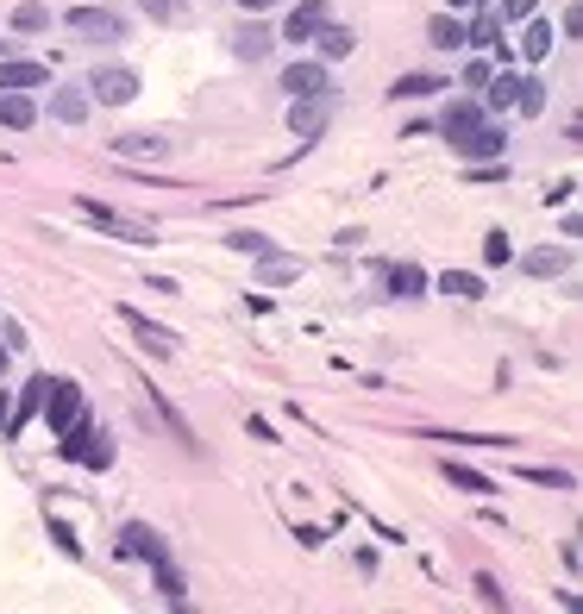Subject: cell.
<instances>
[{
	"mask_svg": "<svg viewBox=\"0 0 583 614\" xmlns=\"http://www.w3.org/2000/svg\"><path fill=\"white\" fill-rule=\"evenodd\" d=\"M464 7H477V0H446V13H464Z\"/></svg>",
	"mask_w": 583,
	"mask_h": 614,
	"instance_id": "45",
	"label": "cell"
},
{
	"mask_svg": "<svg viewBox=\"0 0 583 614\" xmlns=\"http://www.w3.org/2000/svg\"><path fill=\"white\" fill-rule=\"evenodd\" d=\"M521 477H527V483H540V489H577L571 470H546V464H527Z\"/></svg>",
	"mask_w": 583,
	"mask_h": 614,
	"instance_id": "33",
	"label": "cell"
},
{
	"mask_svg": "<svg viewBox=\"0 0 583 614\" xmlns=\"http://www.w3.org/2000/svg\"><path fill=\"white\" fill-rule=\"evenodd\" d=\"M120 320H126L132 333H138V345H145V351H157V358H176V333H170V326L145 320V314H138V307H120Z\"/></svg>",
	"mask_w": 583,
	"mask_h": 614,
	"instance_id": "11",
	"label": "cell"
},
{
	"mask_svg": "<svg viewBox=\"0 0 583 614\" xmlns=\"http://www.w3.org/2000/svg\"><path fill=\"white\" fill-rule=\"evenodd\" d=\"M314 44H320V63H339V57H352V51H358V32H352V26H339V19H326V26L314 32Z\"/></svg>",
	"mask_w": 583,
	"mask_h": 614,
	"instance_id": "16",
	"label": "cell"
},
{
	"mask_svg": "<svg viewBox=\"0 0 583 614\" xmlns=\"http://www.w3.org/2000/svg\"><path fill=\"white\" fill-rule=\"evenodd\" d=\"M452 151H458L464 163H483V157H502V151H508V132L483 120V126H471V132H464V138H452Z\"/></svg>",
	"mask_w": 583,
	"mask_h": 614,
	"instance_id": "7",
	"label": "cell"
},
{
	"mask_svg": "<svg viewBox=\"0 0 583 614\" xmlns=\"http://www.w3.org/2000/svg\"><path fill=\"white\" fill-rule=\"evenodd\" d=\"M38 414H44V427H51V439H57V433H69V427L82 420V383H69V376H57V383H44Z\"/></svg>",
	"mask_w": 583,
	"mask_h": 614,
	"instance_id": "3",
	"label": "cell"
},
{
	"mask_svg": "<svg viewBox=\"0 0 583 614\" xmlns=\"http://www.w3.org/2000/svg\"><path fill=\"white\" fill-rule=\"evenodd\" d=\"M521 57L527 63H540V57H552V19H540V13H533V19H521Z\"/></svg>",
	"mask_w": 583,
	"mask_h": 614,
	"instance_id": "21",
	"label": "cell"
},
{
	"mask_svg": "<svg viewBox=\"0 0 583 614\" xmlns=\"http://www.w3.org/2000/svg\"><path fill=\"white\" fill-rule=\"evenodd\" d=\"M389 295H395V301L427 295V270H421V264H389Z\"/></svg>",
	"mask_w": 583,
	"mask_h": 614,
	"instance_id": "22",
	"label": "cell"
},
{
	"mask_svg": "<svg viewBox=\"0 0 583 614\" xmlns=\"http://www.w3.org/2000/svg\"><path fill=\"white\" fill-rule=\"evenodd\" d=\"M515 113H527V120H540V113H546V82H540V76H521V88H515Z\"/></svg>",
	"mask_w": 583,
	"mask_h": 614,
	"instance_id": "29",
	"label": "cell"
},
{
	"mask_svg": "<svg viewBox=\"0 0 583 614\" xmlns=\"http://www.w3.org/2000/svg\"><path fill=\"white\" fill-rule=\"evenodd\" d=\"M170 151V138H157V132H126V138H113V157H163Z\"/></svg>",
	"mask_w": 583,
	"mask_h": 614,
	"instance_id": "23",
	"label": "cell"
},
{
	"mask_svg": "<svg viewBox=\"0 0 583 614\" xmlns=\"http://www.w3.org/2000/svg\"><path fill=\"white\" fill-rule=\"evenodd\" d=\"M69 32H82L88 44L126 38V26H120V13H113V7H76V13H69Z\"/></svg>",
	"mask_w": 583,
	"mask_h": 614,
	"instance_id": "6",
	"label": "cell"
},
{
	"mask_svg": "<svg viewBox=\"0 0 583 614\" xmlns=\"http://www.w3.org/2000/svg\"><path fill=\"white\" fill-rule=\"evenodd\" d=\"M57 452H63L69 464H88V470H107V464H113V445H107V433L88 427V414H82L69 433H57Z\"/></svg>",
	"mask_w": 583,
	"mask_h": 614,
	"instance_id": "2",
	"label": "cell"
},
{
	"mask_svg": "<svg viewBox=\"0 0 583 614\" xmlns=\"http://www.w3.org/2000/svg\"><path fill=\"white\" fill-rule=\"evenodd\" d=\"M333 88H326V94H301V101H289V132L301 138V145H314V138L326 132V120H333Z\"/></svg>",
	"mask_w": 583,
	"mask_h": 614,
	"instance_id": "4",
	"label": "cell"
},
{
	"mask_svg": "<svg viewBox=\"0 0 583 614\" xmlns=\"http://www.w3.org/2000/svg\"><path fill=\"white\" fill-rule=\"evenodd\" d=\"M138 7H145L151 19H170V13H176V7H170V0H138Z\"/></svg>",
	"mask_w": 583,
	"mask_h": 614,
	"instance_id": "41",
	"label": "cell"
},
{
	"mask_svg": "<svg viewBox=\"0 0 583 614\" xmlns=\"http://www.w3.org/2000/svg\"><path fill=\"white\" fill-rule=\"evenodd\" d=\"M51 539L63 546V558H82V546H76V533H69V527H57V521H51Z\"/></svg>",
	"mask_w": 583,
	"mask_h": 614,
	"instance_id": "39",
	"label": "cell"
},
{
	"mask_svg": "<svg viewBox=\"0 0 583 614\" xmlns=\"http://www.w3.org/2000/svg\"><path fill=\"white\" fill-rule=\"evenodd\" d=\"M120 558H145V564H157V558H170V546H163V533H151V527H120Z\"/></svg>",
	"mask_w": 583,
	"mask_h": 614,
	"instance_id": "13",
	"label": "cell"
},
{
	"mask_svg": "<svg viewBox=\"0 0 583 614\" xmlns=\"http://www.w3.org/2000/svg\"><path fill=\"white\" fill-rule=\"evenodd\" d=\"M239 7H245V13H264V7H276V0H239Z\"/></svg>",
	"mask_w": 583,
	"mask_h": 614,
	"instance_id": "43",
	"label": "cell"
},
{
	"mask_svg": "<svg viewBox=\"0 0 583 614\" xmlns=\"http://www.w3.org/2000/svg\"><path fill=\"white\" fill-rule=\"evenodd\" d=\"M226 245L239 251V257H270V251H276L270 232H251V226H245V232H226Z\"/></svg>",
	"mask_w": 583,
	"mask_h": 614,
	"instance_id": "31",
	"label": "cell"
},
{
	"mask_svg": "<svg viewBox=\"0 0 583 614\" xmlns=\"http://www.w3.org/2000/svg\"><path fill=\"white\" fill-rule=\"evenodd\" d=\"M446 483H452V489H464V495H477V502H489V495H496V483H489L483 470L458 464V458H446Z\"/></svg>",
	"mask_w": 583,
	"mask_h": 614,
	"instance_id": "20",
	"label": "cell"
},
{
	"mask_svg": "<svg viewBox=\"0 0 583 614\" xmlns=\"http://www.w3.org/2000/svg\"><path fill=\"white\" fill-rule=\"evenodd\" d=\"M439 88H452V82H439V76H395L389 82L395 101H427V94H439Z\"/></svg>",
	"mask_w": 583,
	"mask_h": 614,
	"instance_id": "27",
	"label": "cell"
},
{
	"mask_svg": "<svg viewBox=\"0 0 583 614\" xmlns=\"http://www.w3.org/2000/svg\"><path fill=\"white\" fill-rule=\"evenodd\" d=\"M51 69L32 63V57H0V88H44Z\"/></svg>",
	"mask_w": 583,
	"mask_h": 614,
	"instance_id": "17",
	"label": "cell"
},
{
	"mask_svg": "<svg viewBox=\"0 0 583 614\" xmlns=\"http://www.w3.org/2000/svg\"><path fill=\"white\" fill-rule=\"evenodd\" d=\"M427 44H433V51H464V19L458 13H439L433 26H427Z\"/></svg>",
	"mask_w": 583,
	"mask_h": 614,
	"instance_id": "24",
	"label": "cell"
},
{
	"mask_svg": "<svg viewBox=\"0 0 583 614\" xmlns=\"http://www.w3.org/2000/svg\"><path fill=\"white\" fill-rule=\"evenodd\" d=\"M508 257H515V245H508V232L496 226V232H489V239H483V264L496 270V264H508Z\"/></svg>",
	"mask_w": 583,
	"mask_h": 614,
	"instance_id": "34",
	"label": "cell"
},
{
	"mask_svg": "<svg viewBox=\"0 0 583 614\" xmlns=\"http://www.w3.org/2000/svg\"><path fill=\"white\" fill-rule=\"evenodd\" d=\"M521 264H527V276H558V270H571V251L565 245H546V251H527Z\"/></svg>",
	"mask_w": 583,
	"mask_h": 614,
	"instance_id": "26",
	"label": "cell"
},
{
	"mask_svg": "<svg viewBox=\"0 0 583 614\" xmlns=\"http://www.w3.org/2000/svg\"><path fill=\"white\" fill-rule=\"evenodd\" d=\"M44 383H51V376H32V383H26V395H19L13 408H7V439H19V433L32 427V414H38V401H44Z\"/></svg>",
	"mask_w": 583,
	"mask_h": 614,
	"instance_id": "18",
	"label": "cell"
},
{
	"mask_svg": "<svg viewBox=\"0 0 583 614\" xmlns=\"http://www.w3.org/2000/svg\"><path fill=\"white\" fill-rule=\"evenodd\" d=\"M0 126H7V132L38 126V101H32V88H0Z\"/></svg>",
	"mask_w": 583,
	"mask_h": 614,
	"instance_id": "12",
	"label": "cell"
},
{
	"mask_svg": "<svg viewBox=\"0 0 583 614\" xmlns=\"http://www.w3.org/2000/svg\"><path fill=\"white\" fill-rule=\"evenodd\" d=\"M245 433H251V439H264V445H283V439H276V427H270V420H258V414L245 420Z\"/></svg>",
	"mask_w": 583,
	"mask_h": 614,
	"instance_id": "38",
	"label": "cell"
},
{
	"mask_svg": "<svg viewBox=\"0 0 583 614\" xmlns=\"http://www.w3.org/2000/svg\"><path fill=\"white\" fill-rule=\"evenodd\" d=\"M76 214H82L88 226L113 232V239H126V245H157V226H145V220H126V214H113V207H107V201H95V195H76Z\"/></svg>",
	"mask_w": 583,
	"mask_h": 614,
	"instance_id": "1",
	"label": "cell"
},
{
	"mask_svg": "<svg viewBox=\"0 0 583 614\" xmlns=\"http://www.w3.org/2000/svg\"><path fill=\"white\" fill-rule=\"evenodd\" d=\"M464 44H477V51H496V63H508V44H502V19L496 13H477V26H464Z\"/></svg>",
	"mask_w": 583,
	"mask_h": 614,
	"instance_id": "19",
	"label": "cell"
},
{
	"mask_svg": "<svg viewBox=\"0 0 583 614\" xmlns=\"http://www.w3.org/2000/svg\"><path fill=\"white\" fill-rule=\"evenodd\" d=\"M433 289H439V295H458V301H483V295H489V289H483V276H471V270H446V276L433 282Z\"/></svg>",
	"mask_w": 583,
	"mask_h": 614,
	"instance_id": "25",
	"label": "cell"
},
{
	"mask_svg": "<svg viewBox=\"0 0 583 614\" xmlns=\"http://www.w3.org/2000/svg\"><path fill=\"white\" fill-rule=\"evenodd\" d=\"M270 44H276V32L264 26V19H245V26L232 32V51H239L245 63H264V57H270Z\"/></svg>",
	"mask_w": 583,
	"mask_h": 614,
	"instance_id": "14",
	"label": "cell"
},
{
	"mask_svg": "<svg viewBox=\"0 0 583 614\" xmlns=\"http://www.w3.org/2000/svg\"><path fill=\"white\" fill-rule=\"evenodd\" d=\"M295 539H301V546L314 552V546H326V527H295Z\"/></svg>",
	"mask_w": 583,
	"mask_h": 614,
	"instance_id": "40",
	"label": "cell"
},
{
	"mask_svg": "<svg viewBox=\"0 0 583 614\" xmlns=\"http://www.w3.org/2000/svg\"><path fill=\"white\" fill-rule=\"evenodd\" d=\"M88 101H101V107H126V101H138V69H126V63L95 69V76H88Z\"/></svg>",
	"mask_w": 583,
	"mask_h": 614,
	"instance_id": "5",
	"label": "cell"
},
{
	"mask_svg": "<svg viewBox=\"0 0 583 614\" xmlns=\"http://www.w3.org/2000/svg\"><path fill=\"white\" fill-rule=\"evenodd\" d=\"M326 19H333V13H326V0H301V7H289V19H283V32H276V38H289V44H314V32L326 26Z\"/></svg>",
	"mask_w": 583,
	"mask_h": 614,
	"instance_id": "8",
	"label": "cell"
},
{
	"mask_svg": "<svg viewBox=\"0 0 583 614\" xmlns=\"http://www.w3.org/2000/svg\"><path fill=\"white\" fill-rule=\"evenodd\" d=\"M13 32H51V7H44V0H26V7H13Z\"/></svg>",
	"mask_w": 583,
	"mask_h": 614,
	"instance_id": "30",
	"label": "cell"
},
{
	"mask_svg": "<svg viewBox=\"0 0 583 614\" xmlns=\"http://www.w3.org/2000/svg\"><path fill=\"white\" fill-rule=\"evenodd\" d=\"M489 76H496V69H489V63L477 57V63H464V76H458V82H464V88H471V94H477V88H483Z\"/></svg>",
	"mask_w": 583,
	"mask_h": 614,
	"instance_id": "37",
	"label": "cell"
},
{
	"mask_svg": "<svg viewBox=\"0 0 583 614\" xmlns=\"http://www.w3.org/2000/svg\"><path fill=\"white\" fill-rule=\"evenodd\" d=\"M483 120H489V113H483V101L471 94V101H446V113H439V132H446V138H464V132L483 126Z\"/></svg>",
	"mask_w": 583,
	"mask_h": 614,
	"instance_id": "15",
	"label": "cell"
},
{
	"mask_svg": "<svg viewBox=\"0 0 583 614\" xmlns=\"http://www.w3.org/2000/svg\"><path fill=\"white\" fill-rule=\"evenodd\" d=\"M533 13H540V0H502V7H496L502 26H521V19H533Z\"/></svg>",
	"mask_w": 583,
	"mask_h": 614,
	"instance_id": "35",
	"label": "cell"
},
{
	"mask_svg": "<svg viewBox=\"0 0 583 614\" xmlns=\"http://www.w3.org/2000/svg\"><path fill=\"white\" fill-rule=\"evenodd\" d=\"M471 589H477V602H483V608H508V596H502V583L489 577V571H477V583H471Z\"/></svg>",
	"mask_w": 583,
	"mask_h": 614,
	"instance_id": "36",
	"label": "cell"
},
{
	"mask_svg": "<svg viewBox=\"0 0 583 614\" xmlns=\"http://www.w3.org/2000/svg\"><path fill=\"white\" fill-rule=\"evenodd\" d=\"M7 408H13V401H7V389H0V439H7Z\"/></svg>",
	"mask_w": 583,
	"mask_h": 614,
	"instance_id": "42",
	"label": "cell"
},
{
	"mask_svg": "<svg viewBox=\"0 0 583 614\" xmlns=\"http://www.w3.org/2000/svg\"><path fill=\"white\" fill-rule=\"evenodd\" d=\"M283 88H289V101H301V94H326V88H333V76H326L320 57H301V63L283 69Z\"/></svg>",
	"mask_w": 583,
	"mask_h": 614,
	"instance_id": "9",
	"label": "cell"
},
{
	"mask_svg": "<svg viewBox=\"0 0 583 614\" xmlns=\"http://www.w3.org/2000/svg\"><path fill=\"white\" fill-rule=\"evenodd\" d=\"M151 571H157V589H163V602H170V608H182V602H189V583H182V571H176L170 558H157Z\"/></svg>",
	"mask_w": 583,
	"mask_h": 614,
	"instance_id": "28",
	"label": "cell"
},
{
	"mask_svg": "<svg viewBox=\"0 0 583 614\" xmlns=\"http://www.w3.org/2000/svg\"><path fill=\"white\" fill-rule=\"evenodd\" d=\"M7 364H13V351H7V345H0V383H7Z\"/></svg>",
	"mask_w": 583,
	"mask_h": 614,
	"instance_id": "44",
	"label": "cell"
},
{
	"mask_svg": "<svg viewBox=\"0 0 583 614\" xmlns=\"http://www.w3.org/2000/svg\"><path fill=\"white\" fill-rule=\"evenodd\" d=\"M88 82H63V88H51V120L57 126H82L88 120Z\"/></svg>",
	"mask_w": 583,
	"mask_h": 614,
	"instance_id": "10",
	"label": "cell"
},
{
	"mask_svg": "<svg viewBox=\"0 0 583 614\" xmlns=\"http://www.w3.org/2000/svg\"><path fill=\"white\" fill-rule=\"evenodd\" d=\"M258 264H264V270H258V282H270V289H276V282H289V276H301L295 257H276V251H270V257H258Z\"/></svg>",
	"mask_w": 583,
	"mask_h": 614,
	"instance_id": "32",
	"label": "cell"
}]
</instances>
